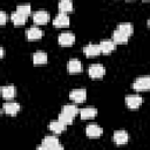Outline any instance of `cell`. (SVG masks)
Segmentation results:
<instances>
[{"label": "cell", "instance_id": "cell-1", "mask_svg": "<svg viewBox=\"0 0 150 150\" xmlns=\"http://www.w3.org/2000/svg\"><path fill=\"white\" fill-rule=\"evenodd\" d=\"M38 149H52V150H62L63 149V145H61L59 143V139L57 137L55 136H46L43 137L42 139V143L41 145L38 146Z\"/></svg>", "mask_w": 150, "mask_h": 150}, {"label": "cell", "instance_id": "cell-2", "mask_svg": "<svg viewBox=\"0 0 150 150\" xmlns=\"http://www.w3.org/2000/svg\"><path fill=\"white\" fill-rule=\"evenodd\" d=\"M132 88L136 91H144V90H150V76H142L137 77L134 83Z\"/></svg>", "mask_w": 150, "mask_h": 150}, {"label": "cell", "instance_id": "cell-3", "mask_svg": "<svg viewBox=\"0 0 150 150\" xmlns=\"http://www.w3.org/2000/svg\"><path fill=\"white\" fill-rule=\"evenodd\" d=\"M88 74L91 79H101L105 75V67L100 63L90 64L88 68Z\"/></svg>", "mask_w": 150, "mask_h": 150}, {"label": "cell", "instance_id": "cell-4", "mask_svg": "<svg viewBox=\"0 0 150 150\" xmlns=\"http://www.w3.org/2000/svg\"><path fill=\"white\" fill-rule=\"evenodd\" d=\"M69 98H70L73 102L81 103V102H83V101L87 98V91H86V89H81V88L73 89V90L69 93Z\"/></svg>", "mask_w": 150, "mask_h": 150}, {"label": "cell", "instance_id": "cell-5", "mask_svg": "<svg viewBox=\"0 0 150 150\" xmlns=\"http://www.w3.org/2000/svg\"><path fill=\"white\" fill-rule=\"evenodd\" d=\"M69 23H70V20H69V16L67 15V13L60 12L53 19V25L55 27H67V26H69Z\"/></svg>", "mask_w": 150, "mask_h": 150}, {"label": "cell", "instance_id": "cell-6", "mask_svg": "<svg viewBox=\"0 0 150 150\" xmlns=\"http://www.w3.org/2000/svg\"><path fill=\"white\" fill-rule=\"evenodd\" d=\"M57 41L61 46H70L75 42V35L71 32H63L59 35Z\"/></svg>", "mask_w": 150, "mask_h": 150}, {"label": "cell", "instance_id": "cell-7", "mask_svg": "<svg viewBox=\"0 0 150 150\" xmlns=\"http://www.w3.org/2000/svg\"><path fill=\"white\" fill-rule=\"evenodd\" d=\"M49 19H50L49 13L46 12V11H42V9L38 11V12H35L33 14V21L35 23H38V25H45V23H47L49 21Z\"/></svg>", "mask_w": 150, "mask_h": 150}, {"label": "cell", "instance_id": "cell-8", "mask_svg": "<svg viewBox=\"0 0 150 150\" xmlns=\"http://www.w3.org/2000/svg\"><path fill=\"white\" fill-rule=\"evenodd\" d=\"M128 139H129V135L124 130H116L112 134V141L117 145H122V144L128 143Z\"/></svg>", "mask_w": 150, "mask_h": 150}, {"label": "cell", "instance_id": "cell-9", "mask_svg": "<svg viewBox=\"0 0 150 150\" xmlns=\"http://www.w3.org/2000/svg\"><path fill=\"white\" fill-rule=\"evenodd\" d=\"M143 102V98L138 95H128L125 96V104L130 109H137Z\"/></svg>", "mask_w": 150, "mask_h": 150}, {"label": "cell", "instance_id": "cell-10", "mask_svg": "<svg viewBox=\"0 0 150 150\" xmlns=\"http://www.w3.org/2000/svg\"><path fill=\"white\" fill-rule=\"evenodd\" d=\"M19 110H20V104L16 102H7V103H4L2 105V112L11 115V116L16 115Z\"/></svg>", "mask_w": 150, "mask_h": 150}, {"label": "cell", "instance_id": "cell-11", "mask_svg": "<svg viewBox=\"0 0 150 150\" xmlns=\"http://www.w3.org/2000/svg\"><path fill=\"white\" fill-rule=\"evenodd\" d=\"M83 53H84L88 57L96 56V55L101 54L100 45H98V43H88L87 46H84V48H83Z\"/></svg>", "mask_w": 150, "mask_h": 150}, {"label": "cell", "instance_id": "cell-12", "mask_svg": "<svg viewBox=\"0 0 150 150\" xmlns=\"http://www.w3.org/2000/svg\"><path fill=\"white\" fill-rule=\"evenodd\" d=\"M86 135H87L88 137H93V138L100 137V136L102 135V129H101V127H98L97 124H94V123L88 124L87 128H86Z\"/></svg>", "mask_w": 150, "mask_h": 150}, {"label": "cell", "instance_id": "cell-13", "mask_svg": "<svg viewBox=\"0 0 150 150\" xmlns=\"http://www.w3.org/2000/svg\"><path fill=\"white\" fill-rule=\"evenodd\" d=\"M42 35H43V32L35 26H33L26 30V38L28 40H39L42 38Z\"/></svg>", "mask_w": 150, "mask_h": 150}, {"label": "cell", "instance_id": "cell-14", "mask_svg": "<svg viewBox=\"0 0 150 150\" xmlns=\"http://www.w3.org/2000/svg\"><path fill=\"white\" fill-rule=\"evenodd\" d=\"M100 48H101V53L102 54H109L115 49V42L112 40H102L100 43Z\"/></svg>", "mask_w": 150, "mask_h": 150}, {"label": "cell", "instance_id": "cell-15", "mask_svg": "<svg viewBox=\"0 0 150 150\" xmlns=\"http://www.w3.org/2000/svg\"><path fill=\"white\" fill-rule=\"evenodd\" d=\"M67 69L69 73H80L82 70V63L79 59H70L67 63Z\"/></svg>", "mask_w": 150, "mask_h": 150}, {"label": "cell", "instance_id": "cell-16", "mask_svg": "<svg viewBox=\"0 0 150 150\" xmlns=\"http://www.w3.org/2000/svg\"><path fill=\"white\" fill-rule=\"evenodd\" d=\"M97 115V109L94 107H87L83 109H80V116L82 120H89L94 118Z\"/></svg>", "mask_w": 150, "mask_h": 150}, {"label": "cell", "instance_id": "cell-17", "mask_svg": "<svg viewBox=\"0 0 150 150\" xmlns=\"http://www.w3.org/2000/svg\"><path fill=\"white\" fill-rule=\"evenodd\" d=\"M66 124H63L59 118L57 120H53V121H50V123H49V129L54 132V134H61L62 131H64L66 130Z\"/></svg>", "mask_w": 150, "mask_h": 150}, {"label": "cell", "instance_id": "cell-18", "mask_svg": "<svg viewBox=\"0 0 150 150\" xmlns=\"http://www.w3.org/2000/svg\"><path fill=\"white\" fill-rule=\"evenodd\" d=\"M128 39H129V36L128 35H125L124 33H122L120 29H115L114 32H112V41L117 45V43H127L128 42Z\"/></svg>", "mask_w": 150, "mask_h": 150}, {"label": "cell", "instance_id": "cell-19", "mask_svg": "<svg viewBox=\"0 0 150 150\" xmlns=\"http://www.w3.org/2000/svg\"><path fill=\"white\" fill-rule=\"evenodd\" d=\"M1 94L4 98H13L15 96V87L13 84H7V86H2L1 87Z\"/></svg>", "mask_w": 150, "mask_h": 150}, {"label": "cell", "instance_id": "cell-20", "mask_svg": "<svg viewBox=\"0 0 150 150\" xmlns=\"http://www.w3.org/2000/svg\"><path fill=\"white\" fill-rule=\"evenodd\" d=\"M47 60H48V56L42 50H38L33 54V63L34 64H43L47 62Z\"/></svg>", "mask_w": 150, "mask_h": 150}, {"label": "cell", "instance_id": "cell-21", "mask_svg": "<svg viewBox=\"0 0 150 150\" xmlns=\"http://www.w3.org/2000/svg\"><path fill=\"white\" fill-rule=\"evenodd\" d=\"M26 19H27V16H25V15L18 13L16 11L11 14V20H12V22H13L14 25H16V26L23 25V23L26 22Z\"/></svg>", "mask_w": 150, "mask_h": 150}, {"label": "cell", "instance_id": "cell-22", "mask_svg": "<svg viewBox=\"0 0 150 150\" xmlns=\"http://www.w3.org/2000/svg\"><path fill=\"white\" fill-rule=\"evenodd\" d=\"M61 111L62 112H66V114H68V115H70L73 117H75L77 114H80V109L75 104H66V105L62 107Z\"/></svg>", "mask_w": 150, "mask_h": 150}, {"label": "cell", "instance_id": "cell-23", "mask_svg": "<svg viewBox=\"0 0 150 150\" xmlns=\"http://www.w3.org/2000/svg\"><path fill=\"white\" fill-rule=\"evenodd\" d=\"M59 11L62 13H68L73 11V2L71 0H60L59 2Z\"/></svg>", "mask_w": 150, "mask_h": 150}, {"label": "cell", "instance_id": "cell-24", "mask_svg": "<svg viewBox=\"0 0 150 150\" xmlns=\"http://www.w3.org/2000/svg\"><path fill=\"white\" fill-rule=\"evenodd\" d=\"M117 29H120L122 33H124L125 35L130 36L132 33H134V26L129 22H122L117 26Z\"/></svg>", "mask_w": 150, "mask_h": 150}, {"label": "cell", "instance_id": "cell-25", "mask_svg": "<svg viewBox=\"0 0 150 150\" xmlns=\"http://www.w3.org/2000/svg\"><path fill=\"white\" fill-rule=\"evenodd\" d=\"M16 12L25 15V16H28L32 13V7L29 4H22V5L16 6Z\"/></svg>", "mask_w": 150, "mask_h": 150}, {"label": "cell", "instance_id": "cell-26", "mask_svg": "<svg viewBox=\"0 0 150 150\" xmlns=\"http://www.w3.org/2000/svg\"><path fill=\"white\" fill-rule=\"evenodd\" d=\"M63 124H66V125H70L71 123H73V116H70V115H68V114H66V112H60L59 114V117H57Z\"/></svg>", "mask_w": 150, "mask_h": 150}, {"label": "cell", "instance_id": "cell-27", "mask_svg": "<svg viewBox=\"0 0 150 150\" xmlns=\"http://www.w3.org/2000/svg\"><path fill=\"white\" fill-rule=\"evenodd\" d=\"M6 21H7V14H6L4 11H1V12H0V23H1V25H5Z\"/></svg>", "mask_w": 150, "mask_h": 150}, {"label": "cell", "instance_id": "cell-28", "mask_svg": "<svg viewBox=\"0 0 150 150\" xmlns=\"http://www.w3.org/2000/svg\"><path fill=\"white\" fill-rule=\"evenodd\" d=\"M0 53H1V57H4V55H5V50H4V48H2V47L0 48Z\"/></svg>", "mask_w": 150, "mask_h": 150}, {"label": "cell", "instance_id": "cell-29", "mask_svg": "<svg viewBox=\"0 0 150 150\" xmlns=\"http://www.w3.org/2000/svg\"><path fill=\"white\" fill-rule=\"evenodd\" d=\"M146 23H148V27H149V28H150V18H149V19H148V21H146Z\"/></svg>", "mask_w": 150, "mask_h": 150}, {"label": "cell", "instance_id": "cell-30", "mask_svg": "<svg viewBox=\"0 0 150 150\" xmlns=\"http://www.w3.org/2000/svg\"><path fill=\"white\" fill-rule=\"evenodd\" d=\"M125 1H132V0H125Z\"/></svg>", "mask_w": 150, "mask_h": 150}, {"label": "cell", "instance_id": "cell-31", "mask_svg": "<svg viewBox=\"0 0 150 150\" xmlns=\"http://www.w3.org/2000/svg\"><path fill=\"white\" fill-rule=\"evenodd\" d=\"M143 1H150V0H143Z\"/></svg>", "mask_w": 150, "mask_h": 150}]
</instances>
